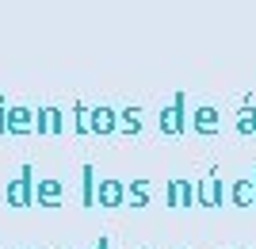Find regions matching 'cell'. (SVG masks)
<instances>
[{
	"label": "cell",
	"instance_id": "6da1fadb",
	"mask_svg": "<svg viewBox=\"0 0 256 249\" xmlns=\"http://www.w3.org/2000/svg\"><path fill=\"white\" fill-rule=\"evenodd\" d=\"M34 169L31 165H23L20 173H16V180H8L4 184V203L16 207V211H23V207H34Z\"/></svg>",
	"mask_w": 256,
	"mask_h": 249
},
{
	"label": "cell",
	"instance_id": "7a4b0ae2",
	"mask_svg": "<svg viewBox=\"0 0 256 249\" xmlns=\"http://www.w3.org/2000/svg\"><path fill=\"white\" fill-rule=\"evenodd\" d=\"M157 127L164 130L168 138H176V134L188 130V92H176V100H172L168 108L157 111Z\"/></svg>",
	"mask_w": 256,
	"mask_h": 249
},
{
	"label": "cell",
	"instance_id": "3957f363",
	"mask_svg": "<svg viewBox=\"0 0 256 249\" xmlns=\"http://www.w3.org/2000/svg\"><path fill=\"white\" fill-rule=\"evenodd\" d=\"M199 203V184L195 180H184V176H172L164 184V207H195Z\"/></svg>",
	"mask_w": 256,
	"mask_h": 249
},
{
	"label": "cell",
	"instance_id": "277c9868",
	"mask_svg": "<svg viewBox=\"0 0 256 249\" xmlns=\"http://www.w3.org/2000/svg\"><path fill=\"white\" fill-rule=\"evenodd\" d=\"M226 199H230V195H226L222 176H218V169H210V173H206V180H199V203H195V207L214 211V207H222Z\"/></svg>",
	"mask_w": 256,
	"mask_h": 249
},
{
	"label": "cell",
	"instance_id": "5b68a950",
	"mask_svg": "<svg viewBox=\"0 0 256 249\" xmlns=\"http://www.w3.org/2000/svg\"><path fill=\"white\" fill-rule=\"evenodd\" d=\"M122 203H126V184H122V180H115V176L100 180V188H96V207L115 211V207H122Z\"/></svg>",
	"mask_w": 256,
	"mask_h": 249
},
{
	"label": "cell",
	"instance_id": "8992f818",
	"mask_svg": "<svg viewBox=\"0 0 256 249\" xmlns=\"http://www.w3.org/2000/svg\"><path fill=\"white\" fill-rule=\"evenodd\" d=\"M34 203L38 207H62L65 203V188H62V180H54V176H46V180H38L34 184Z\"/></svg>",
	"mask_w": 256,
	"mask_h": 249
},
{
	"label": "cell",
	"instance_id": "52a82bcc",
	"mask_svg": "<svg viewBox=\"0 0 256 249\" xmlns=\"http://www.w3.org/2000/svg\"><path fill=\"white\" fill-rule=\"evenodd\" d=\"M34 130H38V134H62V130H65V111L54 108V104L38 108V111H34Z\"/></svg>",
	"mask_w": 256,
	"mask_h": 249
},
{
	"label": "cell",
	"instance_id": "ba28073f",
	"mask_svg": "<svg viewBox=\"0 0 256 249\" xmlns=\"http://www.w3.org/2000/svg\"><path fill=\"white\" fill-rule=\"evenodd\" d=\"M192 130L195 134H218V108L214 104H199L192 111Z\"/></svg>",
	"mask_w": 256,
	"mask_h": 249
},
{
	"label": "cell",
	"instance_id": "9c48e42d",
	"mask_svg": "<svg viewBox=\"0 0 256 249\" xmlns=\"http://www.w3.org/2000/svg\"><path fill=\"white\" fill-rule=\"evenodd\" d=\"M118 130V111L107 108V104H100V108H92V134H115Z\"/></svg>",
	"mask_w": 256,
	"mask_h": 249
},
{
	"label": "cell",
	"instance_id": "30bf717a",
	"mask_svg": "<svg viewBox=\"0 0 256 249\" xmlns=\"http://www.w3.org/2000/svg\"><path fill=\"white\" fill-rule=\"evenodd\" d=\"M27 130H34V111L23 104L8 108V134H27Z\"/></svg>",
	"mask_w": 256,
	"mask_h": 249
},
{
	"label": "cell",
	"instance_id": "8fae6325",
	"mask_svg": "<svg viewBox=\"0 0 256 249\" xmlns=\"http://www.w3.org/2000/svg\"><path fill=\"white\" fill-rule=\"evenodd\" d=\"M150 199H153V184L146 180V176H138V180L126 184V207H146Z\"/></svg>",
	"mask_w": 256,
	"mask_h": 249
},
{
	"label": "cell",
	"instance_id": "7c38bea8",
	"mask_svg": "<svg viewBox=\"0 0 256 249\" xmlns=\"http://www.w3.org/2000/svg\"><path fill=\"white\" fill-rule=\"evenodd\" d=\"M234 127H237V134H245V138H252V134H256V104H252V100H245V104L237 108Z\"/></svg>",
	"mask_w": 256,
	"mask_h": 249
},
{
	"label": "cell",
	"instance_id": "4fadbf2b",
	"mask_svg": "<svg viewBox=\"0 0 256 249\" xmlns=\"http://www.w3.org/2000/svg\"><path fill=\"white\" fill-rule=\"evenodd\" d=\"M96 188H100L96 169H92V165H80V203L84 207H96Z\"/></svg>",
	"mask_w": 256,
	"mask_h": 249
},
{
	"label": "cell",
	"instance_id": "5bb4252c",
	"mask_svg": "<svg viewBox=\"0 0 256 249\" xmlns=\"http://www.w3.org/2000/svg\"><path fill=\"white\" fill-rule=\"evenodd\" d=\"M230 203L234 207H256V192H252V180H234L230 184Z\"/></svg>",
	"mask_w": 256,
	"mask_h": 249
},
{
	"label": "cell",
	"instance_id": "9a60e30c",
	"mask_svg": "<svg viewBox=\"0 0 256 249\" xmlns=\"http://www.w3.org/2000/svg\"><path fill=\"white\" fill-rule=\"evenodd\" d=\"M73 130L76 134H92V108H88L84 100L73 104Z\"/></svg>",
	"mask_w": 256,
	"mask_h": 249
},
{
	"label": "cell",
	"instance_id": "2e32d148",
	"mask_svg": "<svg viewBox=\"0 0 256 249\" xmlns=\"http://www.w3.org/2000/svg\"><path fill=\"white\" fill-rule=\"evenodd\" d=\"M118 130H122V134H142V108H122L118 111Z\"/></svg>",
	"mask_w": 256,
	"mask_h": 249
},
{
	"label": "cell",
	"instance_id": "e0dca14e",
	"mask_svg": "<svg viewBox=\"0 0 256 249\" xmlns=\"http://www.w3.org/2000/svg\"><path fill=\"white\" fill-rule=\"evenodd\" d=\"M0 134H8V108H4V96H0Z\"/></svg>",
	"mask_w": 256,
	"mask_h": 249
},
{
	"label": "cell",
	"instance_id": "ac0fdd59",
	"mask_svg": "<svg viewBox=\"0 0 256 249\" xmlns=\"http://www.w3.org/2000/svg\"><path fill=\"white\" fill-rule=\"evenodd\" d=\"M92 249H111V238H96V245Z\"/></svg>",
	"mask_w": 256,
	"mask_h": 249
},
{
	"label": "cell",
	"instance_id": "d6986e66",
	"mask_svg": "<svg viewBox=\"0 0 256 249\" xmlns=\"http://www.w3.org/2000/svg\"><path fill=\"white\" fill-rule=\"evenodd\" d=\"M252 192H256V169H252Z\"/></svg>",
	"mask_w": 256,
	"mask_h": 249
}]
</instances>
